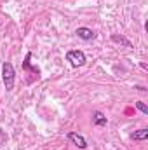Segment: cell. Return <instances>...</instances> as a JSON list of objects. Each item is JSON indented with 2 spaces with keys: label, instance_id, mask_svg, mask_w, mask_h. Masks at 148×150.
<instances>
[{
  "label": "cell",
  "instance_id": "obj_2",
  "mask_svg": "<svg viewBox=\"0 0 148 150\" xmlns=\"http://www.w3.org/2000/svg\"><path fill=\"white\" fill-rule=\"evenodd\" d=\"M66 61H70L72 67H84L87 58H85V54L82 51L77 49V51H68L66 52Z\"/></svg>",
  "mask_w": 148,
  "mask_h": 150
},
{
  "label": "cell",
  "instance_id": "obj_6",
  "mask_svg": "<svg viewBox=\"0 0 148 150\" xmlns=\"http://www.w3.org/2000/svg\"><path fill=\"white\" fill-rule=\"evenodd\" d=\"M131 138L132 140H136V142H143V140H147L148 138V129H138V131H134L132 134H131Z\"/></svg>",
  "mask_w": 148,
  "mask_h": 150
},
{
  "label": "cell",
  "instance_id": "obj_1",
  "mask_svg": "<svg viewBox=\"0 0 148 150\" xmlns=\"http://www.w3.org/2000/svg\"><path fill=\"white\" fill-rule=\"evenodd\" d=\"M2 80H4V86L7 91H12L14 89V82H16V70L12 67L11 61H4L2 65Z\"/></svg>",
  "mask_w": 148,
  "mask_h": 150
},
{
  "label": "cell",
  "instance_id": "obj_5",
  "mask_svg": "<svg viewBox=\"0 0 148 150\" xmlns=\"http://www.w3.org/2000/svg\"><path fill=\"white\" fill-rule=\"evenodd\" d=\"M106 117H105V113L99 112V110H96V112L92 113V124L94 126H106Z\"/></svg>",
  "mask_w": 148,
  "mask_h": 150
},
{
  "label": "cell",
  "instance_id": "obj_7",
  "mask_svg": "<svg viewBox=\"0 0 148 150\" xmlns=\"http://www.w3.org/2000/svg\"><path fill=\"white\" fill-rule=\"evenodd\" d=\"M111 40H113V42H117V44H122V45H124V47H127V49H131V47H132V44H131L127 38H124L122 35L113 33V35H111Z\"/></svg>",
  "mask_w": 148,
  "mask_h": 150
},
{
  "label": "cell",
  "instance_id": "obj_3",
  "mask_svg": "<svg viewBox=\"0 0 148 150\" xmlns=\"http://www.w3.org/2000/svg\"><path fill=\"white\" fill-rule=\"evenodd\" d=\"M66 138L73 143L75 147H78V149H85L87 147V142H85V138L82 136V134H78V133H75V131H70L68 134H66Z\"/></svg>",
  "mask_w": 148,
  "mask_h": 150
},
{
  "label": "cell",
  "instance_id": "obj_8",
  "mask_svg": "<svg viewBox=\"0 0 148 150\" xmlns=\"http://www.w3.org/2000/svg\"><path fill=\"white\" fill-rule=\"evenodd\" d=\"M136 108H138L140 112H143L145 115H148V107L143 103V101H136Z\"/></svg>",
  "mask_w": 148,
  "mask_h": 150
},
{
  "label": "cell",
  "instance_id": "obj_4",
  "mask_svg": "<svg viewBox=\"0 0 148 150\" xmlns=\"http://www.w3.org/2000/svg\"><path fill=\"white\" fill-rule=\"evenodd\" d=\"M78 38H82V40H92V38L96 37V33L91 30V28H87V26H80V28H77V32H75Z\"/></svg>",
  "mask_w": 148,
  "mask_h": 150
}]
</instances>
